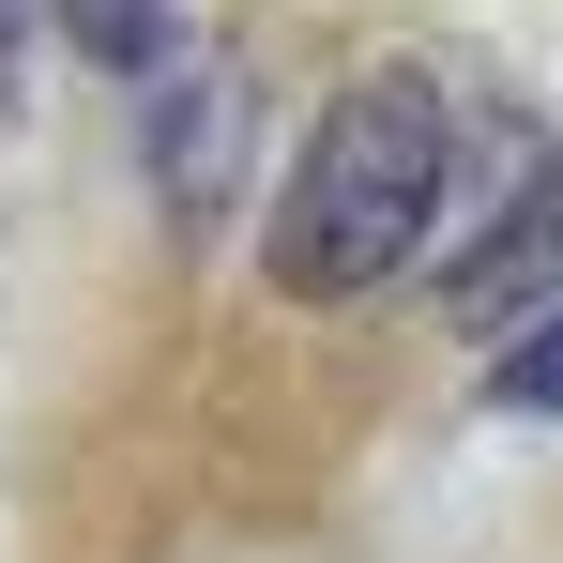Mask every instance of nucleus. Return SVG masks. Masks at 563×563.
Here are the masks:
<instances>
[{
  "mask_svg": "<svg viewBox=\"0 0 563 563\" xmlns=\"http://www.w3.org/2000/svg\"><path fill=\"white\" fill-rule=\"evenodd\" d=\"M442 168H457V92L427 62H380L305 122L275 184V289L289 305H366L396 260H427V213H442Z\"/></svg>",
  "mask_w": 563,
  "mask_h": 563,
  "instance_id": "1",
  "label": "nucleus"
},
{
  "mask_svg": "<svg viewBox=\"0 0 563 563\" xmlns=\"http://www.w3.org/2000/svg\"><path fill=\"white\" fill-rule=\"evenodd\" d=\"M46 15L92 46L107 77H168V62H184V0H46Z\"/></svg>",
  "mask_w": 563,
  "mask_h": 563,
  "instance_id": "4",
  "label": "nucleus"
},
{
  "mask_svg": "<svg viewBox=\"0 0 563 563\" xmlns=\"http://www.w3.org/2000/svg\"><path fill=\"white\" fill-rule=\"evenodd\" d=\"M442 305H457L472 335H518V320H549V305H563V168H533V198H518L503 229H472V244H457Z\"/></svg>",
  "mask_w": 563,
  "mask_h": 563,
  "instance_id": "3",
  "label": "nucleus"
},
{
  "mask_svg": "<svg viewBox=\"0 0 563 563\" xmlns=\"http://www.w3.org/2000/svg\"><path fill=\"white\" fill-rule=\"evenodd\" d=\"M244 122H260L244 62H168V77H153V213H168L184 244H213L229 198H244Z\"/></svg>",
  "mask_w": 563,
  "mask_h": 563,
  "instance_id": "2",
  "label": "nucleus"
},
{
  "mask_svg": "<svg viewBox=\"0 0 563 563\" xmlns=\"http://www.w3.org/2000/svg\"><path fill=\"white\" fill-rule=\"evenodd\" d=\"M487 396H503V411H563V305L503 335V380H487Z\"/></svg>",
  "mask_w": 563,
  "mask_h": 563,
  "instance_id": "5",
  "label": "nucleus"
}]
</instances>
